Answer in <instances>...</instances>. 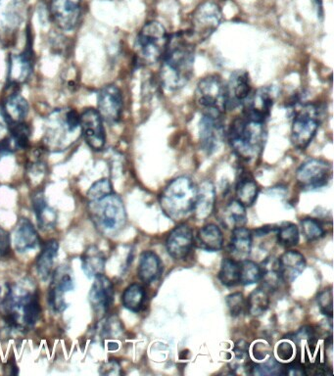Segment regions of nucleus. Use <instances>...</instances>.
<instances>
[{"instance_id": "1", "label": "nucleus", "mask_w": 334, "mask_h": 376, "mask_svg": "<svg viewBox=\"0 0 334 376\" xmlns=\"http://www.w3.org/2000/svg\"><path fill=\"white\" fill-rule=\"evenodd\" d=\"M195 46L196 43L188 31L169 36L168 48L162 58L159 73L162 88L166 92H179L193 78Z\"/></svg>"}, {"instance_id": "2", "label": "nucleus", "mask_w": 334, "mask_h": 376, "mask_svg": "<svg viewBox=\"0 0 334 376\" xmlns=\"http://www.w3.org/2000/svg\"><path fill=\"white\" fill-rule=\"evenodd\" d=\"M265 123L255 121L242 115L230 125L228 140L230 147L240 159L253 161L261 156L267 141Z\"/></svg>"}, {"instance_id": "3", "label": "nucleus", "mask_w": 334, "mask_h": 376, "mask_svg": "<svg viewBox=\"0 0 334 376\" xmlns=\"http://www.w3.org/2000/svg\"><path fill=\"white\" fill-rule=\"evenodd\" d=\"M197 188L188 176H179L168 183L160 196L162 210L176 222L186 220L193 213Z\"/></svg>"}, {"instance_id": "4", "label": "nucleus", "mask_w": 334, "mask_h": 376, "mask_svg": "<svg viewBox=\"0 0 334 376\" xmlns=\"http://www.w3.org/2000/svg\"><path fill=\"white\" fill-rule=\"evenodd\" d=\"M88 210L95 227L105 235H115L126 225L127 213L124 202L115 193L98 200L90 201Z\"/></svg>"}, {"instance_id": "5", "label": "nucleus", "mask_w": 334, "mask_h": 376, "mask_svg": "<svg viewBox=\"0 0 334 376\" xmlns=\"http://www.w3.org/2000/svg\"><path fill=\"white\" fill-rule=\"evenodd\" d=\"M169 36L161 23L151 21L142 27L136 39V53L139 62L151 66L160 62L168 48Z\"/></svg>"}, {"instance_id": "6", "label": "nucleus", "mask_w": 334, "mask_h": 376, "mask_svg": "<svg viewBox=\"0 0 334 376\" xmlns=\"http://www.w3.org/2000/svg\"><path fill=\"white\" fill-rule=\"evenodd\" d=\"M80 130V114L76 110H55L48 118L44 144L48 148L63 150L72 144Z\"/></svg>"}, {"instance_id": "7", "label": "nucleus", "mask_w": 334, "mask_h": 376, "mask_svg": "<svg viewBox=\"0 0 334 376\" xmlns=\"http://www.w3.org/2000/svg\"><path fill=\"white\" fill-rule=\"evenodd\" d=\"M321 125V111L318 105L306 103L297 108L291 125V139L295 148L305 150Z\"/></svg>"}, {"instance_id": "8", "label": "nucleus", "mask_w": 334, "mask_h": 376, "mask_svg": "<svg viewBox=\"0 0 334 376\" xmlns=\"http://www.w3.org/2000/svg\"><path fill=\"white\" fill-rule=\"evenodd\" d=\"M195 102L204 111L225 114L227 111L225 83L218 75H209L199 81L195 90Z\"/></svg>"}, {"instance_id": "9", "label": "nucleus", "mask_w": 334, "mask_h": 376, "mask_svg": "<svg viewBox=\"0 0 334 376\" xmlns=\"http://www.w3.org/2000/svg\"><path fill=\"white\" fill-rule=\"evenodd\" d=\"M222 10L213 1L203 2L199 5L191 17V38L196 43H202L217 31L222 23Z\"/></svg>"}, {"instance_id": "10", "label": "nucleus", "mask_w": 334, "mask_h": 376, "mask_svg": "<svg viewBox=\"0 0 334 376\" xmlns=\"http://www.w3.org/2000/svg\"><path fill=\"white\" fill-rule=\"evenodd\" d=\"M333 178L331 165L325 160L311 158L297 169L296 179L303 190H316L325 188Z\"/></svg>"}, {"instance_id": "11", "label": "nucleus", "mask_w": 334, "mask_h": 376, "mask_svg": "<svg viewBox=\"0 0 334 376\" xmlns=\"http://www.w3.org/2000/svg\"><path fill=\"white\" fill-rule=\"evenodd\" d=\"M223 114L204 111L199 122V141L201 148L208 155L215 153L225 140Z\"/></svg>"}, {"instance_id": "12", "label": "nucleus", "mask_w": 334, "mask_h": 376, "mask_svg": "<svg viewBox=\"0 0 334 376\" xmlns=\"http://www.w3.org/2000/svg\"><path fill=\"white\" fill-rule=\"evenodd\" d=\"M75 288L72 270L67 265H60L51 274V284L48 293L49 307L54 313H63L67 309L64 295Z\"/></svg>"}, {"instance_id": "13", "label": "nucleus", "mask_w": 334, "mask_h": 376, "mask_svg": "<svg viewBox=\"0 0 334 376\" xmlns=\"http://www.w3.org/2000/svg\"><path fill=\"white\" fill-rule=\"evenodd\" d=\"M102 117L97 109L88 108L80 114V130L85 144L93 151H102L106 144Z\"/></svg>"}, {"instance_id": "14", "label": "nucleus", "mask_w": 334, "mask_h": 376, "mask_svg": "<svg viewBox=\"0 0 334 376\" xmlns=\"http://www.w3.org/2000/svg\"><path fill=\"white\" fill-rule=\"evenodd\" d=\"M97 111L103 121L115 125L121 121L124 111V98L121 90L115 85H108L97 95Z\"/></svg>"}, {"instance_id": "15", "label": "nucleus", "mask_w": 334, "mask_h": 376, "mask_svg": "<svg viewBox=\"0 0 334 376\" xmlns=\"http://www.w3.org/2000/svg\"><path fill=\"white\" fill-rule=\"evenodd\" d=\"M82 0H51L49 13L54 24L62 31L77 28L82 17Z\"/></svg>"}, {"instance_id": "16", "label": "nucleus", "mask_w": 334, "mask_h": 376, "mask_svg": "<svg viewBox=\"0 0 334 376\" xmlns=\"http://www.w3.org/2000/svg\"><path fill=\"white\" fill-rule=\"evenodd\" d=\"M274 95L272 88H261L250 93L246 102L243 103V114L249 119L266 124L274 107Z\"/></svg>"}, {"instance_id": "17", "label": "nucleus", "mask_w": 334, "mask_h": 376, "mask_svg": "<svg viewBox=\"0 0 334 376\" xmlns=\"http://www.w3.org/2000/svg\"><path fill=\"white\" fill-rule=\"evenodd\" d=\"M227 110L235 109L246 102L251 93V83L246 71H235L225 83Z\"/></svg>"}, {"instance_id": "18", "label": "nucleus", "mask_w": 334, "mask_h": 376, "mask_svg": "<svg viewBox=\"0 0 334 376\" xmlns=\"http://www.w3.org/2000/svg\"><path fill=\"white\" fill-rule=\"evenodd\" d=\"M193 242V230L186 223H181L169 233L166 240L167 251L173 259L183 260L190 253Z\"/></svg>"}, {"instance_id": "19", "label": "nucleus", "mask_w": 334, "mask_h": 376, "mask_svg": "<svg viewBox=\"0 0 334 376\" xmlns=\"http://www.w3.org/2000/svg\"><path fill=\"white\" fill-rule=\"evenodd\" d=\"M33 51L28 48L20 54L10 55L8 63V83L10 85H22L26 83L33 73Z\"/></svg>"}, {"instance_id": "20", "label": "nucleus", "mask_w": 334, "mask_h": 376, "mask_svg": "<svg viewBox=\"0 0 334 376\" xmlns=\"http://www.w3.org/2000/svg\"><path fill=\"white\" fill-rule=\"evenodd\" d=\"M88 298L95 312L106 313L114 301V287L111 280L103 274L95 277Z\"/></svg>"}, {"instance_id": "21", "label": "nucleus", "mask_w": 334, "mask_h": 376, "mask_svg": "<svg viewBox=\"0 0 334 376\" xmlns=\"http://www.w3.org/2000/svg\"><path fill=\"white\" fill-rule=\"evenodd\" d=\"M216 188L212 181H204L197 188L193 213L199 221H204L212 215L216 205Z\"/></svg>"}, {"instance_id": "22", "label": "nucleus", "mask_w": 334, "mask_h": 376, "mask_svg": "<svg viewBox=\"0 0 334 376\" xmlns=\"http://www.w3.org/2000/svg\"><path fill=\"white\" fill-rule=\"evenodd\" d=\"M282 281L291 284L306 267V260L298 251H286L279 260Z\"/></svg>"}, {"instance_id": "23", "label": "nucleus", "mask_w": 334, "mask_h": 376, "mask_svg": "<svg viewBox=\"0 0 334 376\" xmlns=\"http://www.w3.org/2000/svg\"><path fill=\"white\" fill-rule=\"evenodd\" d=\"M39 243L38 232L34 228L33 223L28 218H21L15 230V249L20 253L28 252L29 250L36 249Z\"/></svg>"}, {"instance_id": "24", "label": "nucleus", "mask_w": 334, "mask_h": 376, "mask_svg": "<svg viewBox=\"0 0 334 376\" xmlns=\"http://www.w3.org/2000/svg\"><path fill=\"white\" fill-rule=\"evenodd\" d=\"M24 8V0H0V29H16L23 19Z\"/></svg>"}, {"instance_id": "25", "label": "nucleus", "mask_w": 334, "mask_h": 376, "mask_svg": "<svg viewBox=\"0 0 334 376\" xmlns=\"http://www.w3.org/2000/svg\"><path fill=\"white\" fill-rule=\"evenodd\" d=\"M32 203H33L39 228L43 230H53L57 222V215H56L55 211L49 207L48 204L46 203L43 191H38L34 194Z\"/></svg>"}, {"instance_id": "26", "label": "nucleus", "mask_w": 334, "mask_h": 376, "mask_svg": "<svg viewBox=\"0 0 334 376\" xmlns=\"http://www.w3.org/2000/svg\"><path fill=\"white\" fill-rule=\"evenodd\" d=\"M162 272V263L159 256L152 251H144L139 259L137 274L144 284L155 281Z\"/></svg>"}, {"instance_id": "27", "label": "nucleus", "mask_w": 334, "mask_h": 376, "mask_svg": "<svg viewBox=\"0 0 334 376\" xmlns=\"http://www.w3.org/2000/svg\"><path fill=\"white\" fill-rule=\"evenodd\" d=\"M230 252L235 260H246L251 254L252 233L248 228L242 227L232 230L230 239Z\"/></svg>"}, {"instance_id": "28", "label": "nucleus", "mask_w": 334, "mask_h": 376, "mask_svg": "<svg viewBox=\"0 0 334 376\" xmlns=\"http://www.w3.org/2000/svg\"><path fill=\"white\" fill-rule=\"evenodd\" d=\"M10 124L25 122L29 114V103L19 93H12L1 104Z\"/></svg>"}, {"instance_id": "29", "label": "nucleus", "mask_w": 334, "mask_h": 376, "mask_svg": "<svg viewBox=\"0 0 334 376\" xmlns=\"http://www.w3.org/2000/svg\"><path fill=\"white\" fill-rule=\"evenodd\" d=\"M59 243L57 240L51 239L46 242L36 260V270L39 277L46 281L53 272L54 260L57 257Z\"/></svg>"}, {"instance_id": "30", "label": "nucleus", "mask_w": 334, "mask_h": 376, "mask_svg": "<svg viewBox=\"0 0 334 376\" xmlns=\"http://www.w3.org/2000/svg\"><path fill=\"white\" fill-rule=\"evenodd\" d=\"M82 267L88 279H95L102 274L105 267V258L97 247L90 246L82 256Z\"/></svg>"}, {"instance_id": "31", "label": "nucleus", "mask_w": 334, "mask_h": 376, "mask_svg": "<svg viewBox=\"0 0 334 376\" xmlns=\"http://www.w3.org/2000/svg\"><path fill=\"white\" fill-rule=\"evenodd\" d=\"M235 194L238 202L242 204L245 208L250 207L256 201L259 194V186L251 176L242 174L238 179Z\"/></svg>"}, {"instance_id": "32", "label": "nucleus", "mask_w": 334, "mask_h": 376, "mask_svg": "<svg viewBox=\"0 0 334 376\" xmlns=\"http://www.w3.org/2000/svg\"><path fill=\"white\" fill-rule=\"evenodd\" d=\"M260 269H261L260 281L263 282L264 289L267 292L276 291L282 281L279 259L274 257L267 258L260 265Z\"/></svg>"}, {"instance_id": "33", "label": "nucleus", "mask_w": 334, "mask_h": 376, "mask_svg": "<svg viewBox=\"0 0 334 376\" xmlns=\"http://www.w3.org/2000/svg\"><path fill=\"white\" fill-rule=\"evenodd\" d=\"M198 240L203 249L218 252L223 248V235L218 225L209 223L198 232Z\"/></svg>"}, {"instance_id": "34", "label": "nucleus", "mask_w": 334, "mask_h": 376, "mask_svg": "<svg viewBox=\"0 0 334 376\" xmlns=\"http://www.w3.org/2000/svg\"><path fill=\"white\" fill-rule=\"evenodd\" d=\"M222 220L223 225L230 230L244 227L247 223L246 208L237 199L230 201L223 210Z\"/></svg>"}, {"instance_id": "35", "label": "nucleus", "mask_w": 334, "mask_h": 376, "mask_svg": "<svg viewBox=\"0 0 334 376\" xmlns=\"http://www.w3.org/2000/svg\"><path fill=\"white\" fill-rule=\"evenodd\" d=\"M144 301H146V290L141 284H131L123 293V305L125 308L134 313H139L141 311Z\"/></svg>"}, {"instance_id": "36", "label": "nucleus", "mask_w": 334, "mask_h": 376, "mask_svg": "<svg viewBox=\"0 0 334 376\" xmlns=\"http://www.w3.org/2000/svg\"><path fill=\"white\" fill-rule=\"evenodd\" d=\"M269 292L264 288H257L248 297L246 309L253 316H259L269 309Z\"/></svg>"}, {"instance_id": "37", "label": "nucleus", "mask_w": 334, "mask_h": 376, "mask_svg": "<svg viewBox=\"0 0 334 376\" xmlns=\"http://www.w3.org/2000/svg\"><path fill=\"white\" fill-rule=\"evenodd\" d=\"M240 265L233 259H223L221 265L218 279L222 284L233 287L239 284Z\"/></svg>"}, {"instance_id": "38", "label": "nucleus", "mask_w": 334, "mask_h": 376, "mask_svg": "<svg viewBox=\"0 0 334 376\" xmlns=\"http://www.w3.org/2000/svg\"><path fill=\"white\" fill-rule=\"evenodd\" d=\"M248 375H284V365L270 358L264 363H248L245 367Z\"/></svg>"}, {"instance_id": "39", "label": "nucleus", "mask_w": 334, "mask_h": 376, "mask_svg": "<svg viewBox=\"0 0 334 376\" xmlns=\"http://www.w3.org/2000/svg\"><path fill=\"white\" fill-rule=\"evenodd\" d=\"M239 272V284L251 285L257 284L261 279V269L260 265L253 260H242Z\"/></svg>"}, {"instance_id": "40", "label": "nucleus", "mask_w": 334, "mask_h": 376, "mask_svg": "<svg viewBox=\"0 0 334 376\" xmlns=\"http://www.w3.org/2000/svg\"><path fill=\"white\" fill-rule=\"evenodd\" d=\"M277 242L281 246L291 248L296 246L299 242V230L294 223H288L279 228L277 232Z\"/></svg>"}, {"instance_id": "41", "label": "nucleus", "mask_w": 334, "mask_h": 376, "mask_svg": "<svg viewBox=\"0 0 334 376\" xmlns=\"http://www.w3.org/2000/svg\"><path fill=\"white\" fill-rule=\"evenodd\" d=\"M301 230L304 237L308 242H316V240L321 239V237H325L326 232L323 225L315 218H304L301 222Z\"/></svg>"}, {"instance_id": "42", "label": "nucleus", "mask_w": 334, "mask_h": 376, "mask_svg": "<svg viewBox=\"0 0 334 376\" xmlns=\"http://www.w3.org/2000/svg\"><path fill=\"white\" fill-rule=\"evenodd\" d=\"M113 193H114V189H113L111 181L108 179H102L90 186L88 191V198L90 201H95Z\"/></svg>"}, {"instance_id": "43", "label": "nucleus", "mask_w": 334, "mask_h": 376, "mask_svg": "<svg viewBox=\"0 0 334 376\" xmlns=\"http://www.w3.org/2000/svg\"><path fill=\"white\" fill-rule=\"evenodd\" d=\"M225 302H227L230 316H233V318L240 316L246 308V302H245L244 297L239 292L228 295Z\"/></svg>"}, {"instance_id": "44", "label": "nucleus", "mask_w": 334, "mask_h": 376, "mask_svg": "<svg viewBox=\"0 0 334 376\" xmlns=\"http://www.w3.org/2000/svg\"><path fill=\"white\" fill-rule=\"evenodd\" d=\"M318 305L321 313L326 316L333 318V288L323 290L318 296Z\"/></svg>"}, {"instance_id": "45", "label": "nucleus", "mask_w": 334, "mask_h": 376, "mask_svg": "<svg viewBox=\"0 0 334 376\" xmlns=\"http://www.w3.org/2000/svg\"><path fill=\"white\" fill-rule=\"evenodd\" d=\"M123 328L122 324L120 323L119 319L113 316V318L108 319L102 326V335L105 338H115L119 336L122 333Z\"/></svg>"}, {"instance_id": "46", "label": "nucleus", "mask_w": 334, "mask_h": 376, "mask_svg": "<svg viewBox=\"0 0 334 376\" xmlns=\"http://www.w3.org/2000/svg\"><path fill=\"white\" fill-rule=\"evenodd\" d=\"M11 254V237L4 228H0V258H7Z\"/></svg>"}, {"instance_id": "47", "label": "nucleus", "mask_w": 334, "mask_h": 376, "mask_svg": "<svg viewBox=\"0 0 334 376\" xmlns=\"http://www.w3.org/2000/svg\"><path fill=\"white\" fill-rule=\"evenodd\" d=\"M271 352V346L267 343L263 342V341L255 343L254 347H253V355L257 361H264Z\"/></svg>"}, {"instance_id": "48", "label": "nucleus", "mask_w": 334, "mask_h": 376, "mask_svg": "<svg viewBox=\"0 0 334 376\" xmlns=\"http://www.w3.org/2000/svg\"><path fill=\"white\" fill-rule=\"evenodd\" d=\"M277 356L281 361L291 360L294 355V347L291 342L282 341L277 346Z\"/></svg>"}, {"instance_id": "49", "label": "nucleus", "mask_w": 334, "mask_h": 376, "mask_svg": "<svg viewBox=\"0 0 334 376\" xmlns=\"http://www.w3.org/2000/svg\"><path fill=\"white\" fill-rule=\"evenodd\" d=\"M10 134V123L0 104V144L8 139Z\"/></svg>"}, {"instance_id": "50", "label": "nucleus", "mask_w": 334, "mask_h": 376, "mask_svg": "<svg viewBox=\"0 0 334 376\" xmlns=\"http://www.w3.org/2000/svg\"><path fill=\"white\" fill-rule=\"evenodd\" d=\"M100 373L103 375H122L121 365L114 360H110L100 368Z\"/></svg>"}, {"instance_id": "51", "label": "nucleus", "mask_w": 334, "mask_h": 376, "mask_svg": "<svg viewBox=\"0 0 334 376\" xmlns=\"http://www.w3.org/2000/svg\"><path fill=\"white\" fill-rule=\"evenodd\" d=\"M8 154H9L8 151H7V150L5 149V147L4 146V145L0 144V160L4 158L5 155H8Z\"/></svg>"}, {"instance_id": "52", "label": "nucleus", "mask_w": 334, "mask_h": 376, "mask_svg": "<svg viewBox=\"0 0 334 376\" xmlns=\"http://www.w3.org/2000/svg\"><path fill=\"white\" fill-rule=\"evenodd\" d=\"M316 5H318V9H323V0H315Z\"/></svg>"}]
</instances>
